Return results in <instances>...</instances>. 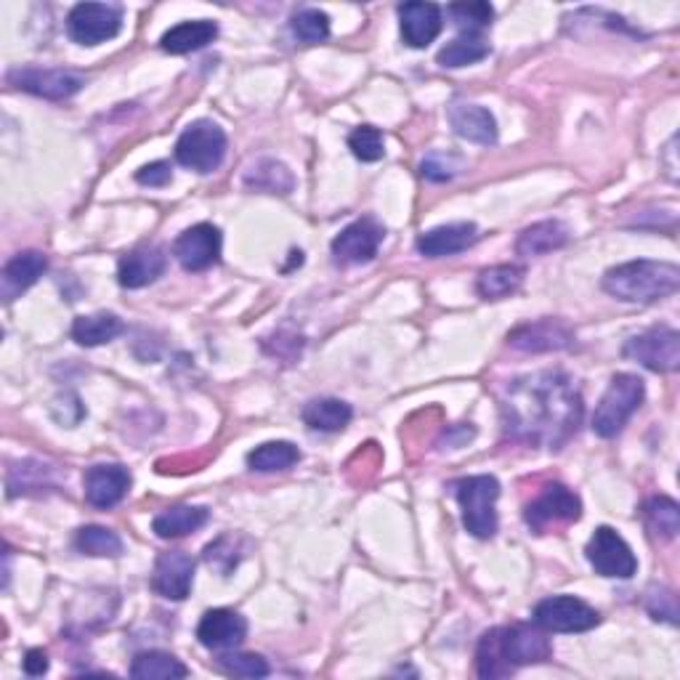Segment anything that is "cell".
I'll list each match as a JSON object with an SVG mask.
<instances>
[{
	"label": "cell",
	"mask_w": 680,
	"mask_h": 680,
	"mask_svg": "<svg viewBox=\"0 0 680 680\" xmlns=\"http://www.w3.org/2000/svg\"><path fill=\"white\" fill-rule=\"evenodd\" d=\"M502 417L516 439L561 449L580 428L582 396L564 372H534L508 385Z\"/></svg>",
	"instance_id": "6da1fadb"
},
{
	"label": "cell",
	"mask_w": 680,
	"mask_h": 680,
	"mask_svg": "<svg viewBox=\"0 0 680 680\" xmlns=\"http://www.w3.org/2000/svg\"><path fill=\"white\" fill-rule=\"evenodd\" d=\"M604 290L623 304H657L676 296L680 269L667 261H627L604 274Z\"/></svg>",
	"instance_id": "7a4b0ae2"
},
{
	"label": "cell",
	"mask_w": 680,
	"mask_h": 680,
	"mask_svg": "<svg viewBox=\"0 0 680 680\" xmlns=\"http://www.w3.org/2000/svg\"><path fill=\"white\" fill-rule=\"evenodd\" d=\"M644 396L646 385L638 375H633V372H617V375L612 378L604 399H601V404L595 407L593 434L601 436V439H614V436L625 428L627 421H630L633 412L644 404Z\"/></svg>",
	"instance_id": "3957f363"
},
{
	"label": "cell",
	"mask_w": 680,
	"mask_h": 680,
	"mask_svg": "<svg viewBox=\"0 0 680 680\" xmlns=\"http://www.w3.org/2000/svg\"><path fill=\"white\" fill-rule=\"evenodd\" d=\"M457 502L463 510V527L474 538L492 540L497 534V510L495 502L500 497V481L495 476H468L455 484Z\"/></svg>",
	"instance_id": "277c9868"
},
{
	"label": "cell",
	"mask_w": 680,
	"mask_h": 680,
	"mask_svg": "<svg viewBox=\"0 0 680 680\" xmlns=\"http://www.w3.org/2000/svg\"><path fill=\"white\" fill-rule=\"evenodd\" d=\"M226 157V134L219 123H192L176 141V162L194 173H213Z\"/></svg>",
	"instance_id": "5b68a950"
},
{
	"label": "cell",
	"mask_w": 680,
	"mask_h": 680,
	"mask_svg": "<svg viewBox=\"0 0 680 680\" xmlns=\"http://www.w3.org/2000/svg\"><path fill=\"white\" fill-rule=\"evenodd\" d=\"M534 625L545 633H587L601 625V614L577 595H551L534 606Z\"/></svg>",
	"instance_id": "8992f818"
},
{
	"label": "cell",
	"mask_w": 680,
	"mask_h": 680,
	"mask_svg": "<svg viewBox=\"0 0 680 680\" xmlns=\"http://www.w3.org/2000/svg\"><path fill=\"white\" fill-rule=\"evenodd\" d=\"M582 519V500L564 484H548L542 492L529 502L524 521L534 532H551V529L574 524Z\"/></svg>",
	"instance_id": "52a82bcc"
},
{
	"label": "cell",
	"mask_w": 680,
	"mask_h": 680,
	"mask_svg": "<svg viewBox=\"0 0 680 680\" xmlns=\"http://www.w3.org/2000/svg\"><path fill=\"white\" fill-rule=\"evenodd\" d=\"M497 646L510 670H519L524 665H542L553 657V646L548 633L538 625H510L495 627Z\"/></svg>",
	"instance_id": "ba28073f"
},
{
	"label": "cell",
	"mask_w": 680,
	"mask_h": 680,
	"mask_svg": "<svg viewBox=\"0 0 680 680\" xmlns=\"http://www.w3.org/2000/svg\"><path fill=\"white\" fill-rule=\"evenodd\" d=\"M587 561L601 577L630 580L638 572V559L623 534L612 527H598L585 548Z\"/></svg>",
	"instance_id": "9c48e42d"
},
{
	"label": "cell",
	"mask_w": 680,
	"mask_h": 680,
	"mask_svg": "<svg viewBox=\"0 0 680 680\" xmlns=\"http://www.w3.org/2000/svg\"><path fill=\"white\" fill-rule=\"evenodd\" d=\"M625 357L651 372H676L680 368V336L672 327H651L625 343Z\"/></svg>",
	"instance_id": "30bf717a"
},
{
	"label": "cell",
	"mask_w": 680,
	"mask_h": 680,
	"mask_svg": "<svg viewBox=\"0 0 680 680\" xmlns=\"http://www.w3.org/2000/svg\"><path fill=\"white\" fill-rule=\"evenodd\" d=\"M123 30V9L113 3H77L67 17V32L75 43L99 45Z\"/></svg>",
	"instance_id": "8fae6325"
},
{
	"label": "cell",
	"mask_w": 680,
	"mask_h": 680,
	"mask_svg": "<svg viewBox=\"0 0 680 680\" xmlns=\"http://www.w3.org/2000/svg\"><path fill=\"white\" fill-rule=\"evenodd\" d=\"M385 240V229L381 221H375L372 215H364V219L354 221L332 240V255H336L338 264L346 266H357V264H368L381 251Z\"/></svg>",
	"instance_id": "7c38bea8"
},
{
	"label": "cell",
	"mask_w": 680,
	"mask_h": 680,
	"mask_svg": "<svg viewBox=\"0 0 680 680\" xmlns=\"http://www.w3.org/2000/svg\"><path fill=\"white\" fill-rule=\"evenodd\" d=\"M11 85L32 96H41L49 102H64L83 88L85 81L70 70L51 67H19L9 75Z\"/></svg>",
	"instance_id": "4fadbf2b"
},
{
	"label": "cell",
	"mask_w": 680,
	"mask_h": 680,
	"mask_svg": "<svg viewBox=\"0 0 680 680\" xmlns=\"http://www.w3.org/2000/svg\"><path fill=\"white\" fill-rule=\"evenodd\" d=\"M221 229L213 224H194L173 242V255L187 272H205L221 258Z\"/></svg>",
	"instance_id": "5bb4252c"
},
{
	"label": "cell",
	"mask_w": 680,
	"mask_h": 680,
	"mask_svg": "<svg viewBox=\"0 0 680 680\" xmlns=\"http://www.w3.org/2000/svg\"><path fill=\"white\" fill-rule=\"evenodd\" d=\"M130 484V470L126 466H117V463H102V466H94L85 470L83 476V495L85 502L99 510H109L115 506H120L126 500Z\"/></svg>",
	"instance_id": "9a60e30c"
},
{
	"label": "cell",
	"mask_w": 680,
	"mask_h": 680,
	"mask_svg": "<svg viewBox=\"0 0 680 680\" xmlns=\"http://www.w3.org/2000/svg\"><path fill=\"white\" fill-rule=\"evenodd\" d=\"M574 343L572 327L561 319H540V322L519 325L508 332L510 349L527 351V354H545V351H561Z\"/></svg>",
	"instance_id": "2e32d148"
},
{
	"label": "cell",
	"mask_w": 680,
	"mask_h": 680,
	"mask_svg": "<svg viewBox=\"0 0 680 680\" xmlns=\"http://www.w3.org/2000/svg\"><path fill=\"white\" fill-rule=\"evenodd\" d=\"M194 582V559L184 551L160 553L152 569V591L168 601H184Z\"/></svg>",
	"instance_id": "e0dca14e"
},
{
	"label": "cell",
	"mask_w": 680,
	"mask_h": 680,
	"mask_svg": "<svg viewBox=\"0 0 680 680\" xmlns=\"http://www.w3.org/2000/svg\"><path fill=\"white\" fill-rule=\"evenodd\" d=\"M168 266V255L160 245H139L128 251L117 264V283L128 290H139L157 283Z\"/></svg>",
	"instance_id": "ac0fdd59"
},
{
	"label": "cell",
	"mask_w": 680,
	"mask_h": 680,
	"mask_svg": "<svg viewBox=\"0 0 680 680\" xmlns=\"http://www.w3.org/2000/svg\"><path fill=\"white\" fill-rule=\"evenodd\" d=\"M247 638V623L234 609H211L202 614L198 640L211 651H232Z\"/></svg>",
	"instance_id": "d6986e66"
},
{
	"label": "cell",
	"mask_w": 680,
	"mask_h": 680,
	"mask_svg": "<svg viewBox=\"0 0 680 680\" xmlns=\"http://www.w3.org/2000/svg\"><path fill=\"white\" fill-rule=\"evenodd\" d=\"M402 38L410 49H428L444 28L442 9L436 3H404L399 6Z\"/></svg>",
	"instance_id": "ffe728a7"
},
{
	"label": "cell",
	"mask_w": 680,
	"mask_h": 680,
	"mask_svg": "<svg viewBox=\"0 0 680 680\" xmlns=\"http://www.w3.org/2000/svg\"><path fill=\"white\" fill-rule=\"evenodd\" d=\"M479 240V226L470 221H457V224L436 226L417 237V253L425 258H447V255H457L468 251L474 242Z\"/></svg>",
	"instance_id": "44dd1931"
},
{
	"label": "cell",
	"mask_w": 680,
	"mask_h": 680,
	"mask_svg": "<svg viewBox=\"0 0 680 680\" xmlns=\"http://www.w3.org/2000/svg\"><path fill=\"white\" fill-rule=\"evenodd\" d=\"M45 269H49V258L41 251L17 253L0 272V296H3L6 304H11L24 290H30L43 277Z\"/></svg>",
	"instance_id": "7402d4cb"
},
{
	"label": "cell",
	"mask_w": 680,
	"mask_h": 680,
	"mask_svg": "<svg viewBox=\"0 0 680 680\" xmlns=\"http://www.w3.org/2000/svg\"><path fill=\"white\" fill-rule=\"evenodd\" d=\"M449 123H453L455 134L466 141L481 144V147H492L497 141L495 115L481 104H453L449 107Z\"/></svg>",
	"instance_id": "603a6c76"
},
{
	"label": "cell",
	"mask_w": 680,
	"mask_h": 680,
	"mask_svg": "<svg viewBox=\"0 0 680 680\" xmlns=\"http://www.w3.org/2000/svg\"><path fill=\"white\" fill-rule=\"evenodd\" d=\"M211 510L205 506H170L155 516L152 532L160 540H179L208 524Z\"/></svg>",
	"instance_id": "cb8c5ba5"
},
{
	"label": "cell",
	"mask_w": 680,
	"mask_h": 680,
	"mask_svg": "<svg viewBox=\"0 0 680 680\" xmlns=\"http://www.w3.org/2000/svg\"><path fill=\"white\" fill-rule=\"evenodd\" d=\"M219 35V28L211 19H198V22H181L176 28H170L166 35L160 38V49L166 54L181 56V54H192V51L205 49L208 43L215 41Z\"/></svg>",
	"instance_id": "d4e9b609"
},
{
	"label": "cell",
	"mask_w": 680,
	"mask_h": 680,
	"mask_svg": "<svg viewBox=\"0 0 680 680\" xmlns=\"http://www.w3.org/2000/svg\"><path fill=\"white\" fill-rule=\"evenodd\" d=\"M569 242V229L561 221H540L532 224L516 240V253L524 258H540V255L559 251Z\"/></svg>",
	"instance_id": "484cf974"
},
{
	"label": "cell",
	"mask_w": 680,
	"mask_h": 680,
	"mask_svg": "<svg viewBox=\"0 0 680 680\" xmlns=\"http://www.w3.org/2000/svg\"><path fill=\"white\" fill-rule=\"evenodd\" d=\"M123 330H126L123 319L109 311L91 314V317H77L75 322H72V338H75L81 346H85V349L109 343V340L123 336Z\"/></svg>",
	"instance_id": "4316f807"
},
{
	"label": "cell",
	"mask_w": 680,
	"mask_h": 680,
	"mask_svg": "<svg viewBox=\"0 0 680 680\" xmlns=\"http://www.w3.org/2000/svg\"><path fill=\"white\" fill-rule=\"evenodd\" d=\"M351 417H354V410L340 399H314L304 407V423L322 434H338L351 423Z\"/></svg>",
	"instance_id": "83f0119b"
},
{
	"label": "cell",
	"mask_w": 680,
	"mask_h": 680,
	"mask_svg": "<svg viewBox=\"0 0 680 680\" xmlns=\"http://www.w3.org/2000/svg\"><path fill=\"white\" fill-rule=\"evenodd\" d=\"M187 676V665L166 651H141L130 665V678L136 680H173Z\"/></svg>",
	"instance_id": "f1b7e54d"
},
{
	"label": "cell",
	"mask_w": 680,
	"mask_h": 680,
	"mask_svg": "<svg viewBox=\"0 0 680 680\" xmlns=\"http://www.w3.org/2000/svg\"><path fill=\"white\" fill-rule=\"evenodd\" d=\"M245 187L266 194H290L296 187L290 168L277 160H258L245 173Z\"/></svg>",
	"instance_id": "f546056e"
},
{
	"label": "cell",
	"mask_w": 680,
	"mask_h": 680,
	"mask_svg": "<svg viewBox=\"0 0 680 680\" xmlns=\"http://www.w3.org/2000/svg\"><path fill=\"white\" fill-rule=\"evenodd\" d=\"M646 527L654 538L659 540H676L680 532V506L672 497H651L644 506Z\"/></svg>",
	"instance_id": "4dcf8cb0"
},
{
	"label": "cell",
	"mask_w": 680,
	"mask_h": 680,
	"mask_svg": "<svg viewBox=\"0 0 680 680\" xmlns=\"http://www.w3.org/2000/svg\"><path fill=\"white\" fill-rule=\"evenodd\" d=\"M524 283V269L513 264H500V266H489L479 274L476 279V290H479L481 298L487 300H500L508 298L510 293H516Z\"/></svg>",
	"instance_id": "1f68e13d"
},
{
	"label": "cell",
	"mask_w": 680,
	"mask_h": 680,
	"mask_svg": "<svg viewBox=\"0 0 680 680\" xmlns=\"http://www.w3.org/2000/svg\"><path fill=\"white\" fill-rule=\"evenodd\" d=\"M489 51H492V45L484 41V35H468V32H463V35H457L455 41L444 45L439 56H436V62L449 70L468 67V64H476L481 62V59H487Z\"/></svg>",
	"instance_id": "d6a6232c"
},
{
	"label": "cell",
	"mask_w": 680,
	"mask_h": 680,
	"mask_svg": "<svg viewBox=\"0 0 680 680\" xmlns=\"http://www.w3.org/2000/svg\"><path fill=\"white\" fill-rule=\"evenodd\" d=\"M296 463H300V449L293 442H266L247 455V466L251 470H258V474L287 470Z\"/></svg>",
	"instance_id": "836d02e7"
},
{
	"label": "cell",
	"mask_w": 680,
	"mask_h": 680,
	"mask_svg": "<svg viewBox=\"0 0 680 680\" xmlns=\"http://www.w3.org/2000/svg\"><path fill=\"white\" fill-rule=\"evenodd\" d=\"M45 489H54L51 468L38 460H24L9 470V497L17 495H41Z\"/></svg>",
	"instance_id": "e575fe53"
},
{
	"label": "cell",
	"mask_w": 680,
	"mask_h": 680,
	"mask_svg": "<svg viewBox=\"0 0 680 680\" xmlns=\"http://www.w3.org/2000/svg\"><path fill=\"white\" fill-rule=\"evenodd\" d=\"M75 548L83 555H94V559H117L123 553V540L117 538L113 529L94 524L77 529Z\"/></svg>",
	"instance_id": "d590c367"
},
{
	"label": "cell",
	"mask_w": 680,
	"mask_h": 680,
	"mask_svg": "<svg viewBox=\"0 0 680 680\" xmlns=\"http://www.w3.org/2000/svg\"><path fill=\"white\" fill-rule=\"evenodd\" d=\"M476 672H479V678L484 680H497V678H508L513 676V670L506 665V659H502L500 646H497L495 638V627L492 630H487L479 640V649H476Z\"/></svg>",
	"instance_id": "8d00e7d4"
},
{
	"label": "cell",
	"mask_w": 680,
	"mask_h": 680,
	"mask_svg": "<svg viewBox=\"0 0 680 680\" xmlns=\"http://www.w3.org/2000/svg\"><path fill=\"white\" fill-rule=\"evenodd\" d=\"M453 22L468 35H481L484 28H489L495 19V9L484 0H474V3H453L447 9Z\"/></svg>",
	"instance_id": "74e56055"
},
{
	"label": "cell",
	"mask_w": 680,
	"mask_h": 680,
	"mask_svg": "<svg viewBox=\"0 0 680 680\" xmlns=\"http://www.w3.org/2000/svg\"><path fill=\"white\" fill-rule=\"evenodd\" d=\"M293 35L304 43H325L330 38V17L319 9H300L290 19Z\"/></svg>",
	"instance_id": "f35d334b"
},
{
	"label": "cell",
	"mask_w": 680,
	"mask_h": 680,
	"mask_svg": "<svg viewBox=\"0 0 680 680\" xmlns=\"http://www.w3.org/2000/svg\"><path fill=\"white\" fill-rule=\"evenodd\" d=\"M219 667L226 672V676L234 678H266L272 672L269 662H266L261 654H240V651L221 654Z\"/></svg>",
	"instance_id": "ab89813d"
},
{
	"label": "cell",
	"mask_w": 680,
	"mask_h": 680,
	"mask_svg": "<svg viewBox=\"0 0 680 680\" xmlns=\"http://www.w3.org/2000/svg\"><path fill=\"white\" fill-rule=\"evenodd\" d=\"M202 559H205L208 566L219 569V572L226 577V574H232V569L242 561L240 540L234 538V534H224V538H219L205 548Z\"/></svg>",
	"instance_id": "60d3db41"
},
{
	"label": "cell",
	"mask_w": 680,
	"mask_h": 680,
	"mask_svg": "<svg viewBox=\"0 0 680 680\" xmlns=\"http://www.w3.org/2000/svg\"><path fill=\"white\" fill-rule=\"evenodd\" d=\"M463 168H466V160H463L460 155L431 152L421 162V176L425 181H436V184H442V181H449L455 179L457 173H463Z\"/></svg>",
	"instance_id": "b9f144b4"
},
{
	"label": "cell",
	"mask_w": 680,
	"mask_h": 680,
	"mask_svg": "<svg viewBox=\"0 0 680 680\" xmlns=\"http://www.w3.org/2000/svg\"><path fill=\"white\" fill-rule=\"evenodd\" d=\"M349 147L357 160H362V162H378V160H383V155H385L383 134L375 126H359L354 134L349 136Z\"/></svg>",
	"instance_id": "7bdbcfd3"
},
{
	"label": "cell",
	"mask_w": 680,
	"mask_h": 680,
	"mask_svg": "<svg viewBox=\"0 0 680 680\" xmlns=\"http://www.w3.org/2000/svg\"><path fill=\"white\" fill-rule=\"evenodd\" d=\"M51 415H54V421L59 425H64V428H75V425L85 417V407H83L81 396L72 394V391L59 394L54 399V404H51Z\"/></svg>",
	"instance_id": "ee69618b"
},
{
	"label": "cell",
	"mask_w": 680,
	"mask_h": 680,
	"mask_svg": "<svg viewBox=\"0 0 680 680\" xmlns=\"http://www.w3.org/2000/svg\"><path fill=\"white\" fill-rule=\"evenodd\" d=\"M646 609L654 619H665V623L676 625L678 623V609H676V595L665 587H651L646 593Z\"/></svg>",
	"instance_id": "f6af8a7d"
},
{
	"label": "cell",
	"mask_w": 680,
	"mask_h": 680,
	"mask_svg": "<svg viewBox=\"0 0 680 680\" xmlns=\"http://www.w3.org/2000/svg\"><path fill=\"white\" fill-rule=\"evenodd\" d=\"M170 179H173V170L162 160L149 162V166L136 170V181H139L141 187H166L170 184Z\"/></svg>",
	"instance_id": "bcb514c9"
},
{
	"label": "cell",
	"mask_w": 680,
	"mask_h": 680,
	"mask_svg": "<svg viewBox=\"0 0 680 680\" xmlns=\"http://www.w3.org/2000/svg\"><path fill=\"white\" fill-rule=\"evenodd\" d=\"M24 672L28 676H45L49 672V654L43 649H30L24 657Z\"/></svg>",
	"instance_id": "7dc6e473"
}]
</instances>
